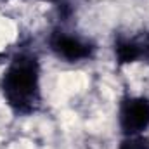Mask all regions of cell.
Returning a JSON list of instances; mask_svg holds the SVG:
<instances>
[{
  "label": "cell",
  "instance_id": "6da1fadb",
  "mask_svg": "<svg viewBox=\"0 0 149 149\" xmlns=\"http://www.w3.org/2000/svg\"><path fill=\"white\" fill-rule=\"evenodd\" d=\"M0 92L16 116H31L40 111L43 97L42 66L37 54L21 50L10 57L0 76Z\"/></svg>",
  "mask_w": 149,
  "mask_h": 149
},
{
  "label": "cell",
  "instance_id": "7a4b0ae2",
  "mask_svg": "<svg viewBox=\"0 0 149 149\" xmlns=\"http://www.w3.org/2000/svg\"><path fill=\"white\" fill-rule=\"evenodd\" d=\"M49 50L63 63L78 64L94 59L97 45L90 38L80 37L73 31H68L61 26H56L47 37Z\"/></svg>",
  "mask_w": 149,
  "mask_h": 149
},
{
  "label": "cell",
  "instance_id": "3957f363",
  "mask_svg": "<svg viewBox=\"0 0 149 149\" xmlns=\"http://www.w3.org/2000/svg\"><path fill=\"white\" fill-rule=\"evenodd\" d=\"M118 127L123 137L144 134L149 128V97L123 95L118 104Z\"/></svg>",
  "mask_w": 149,
  "mask_h": 149
},
{
  "label": "cell",
  "instance_id": "277c9868",
  "mask_svg": "<svg viewBox=\"0 0 149 149\" xmlns=\"http://www.w3.org/2000/svg\"><path fill=\"white\" fill-rule=\"evenodd\" d=\"M116 66H128L135 63H149V31L134 37L116 35L113 42Z\"/></svg>",
  "mask_w": 149,
  "mask_h": 149
},
{
  "label": "cell",
  "instance_id": "5b68a950",
  "mask_svg": "<svg viewBox=\"0 0 149 149\" xmlns=\"http://www.w3.org/2000/svg\"><path fill=\"white\" fill-rule=\"evenodd\" d=\"M118 149H149V137L144 134L123 137Z\"/></svg>",
  "mask_w": 149,
  "mask_h": 149
},
{
  "label": "cell",
  "instance_id": "8992f818",
  "mask_svg": "<svg viewBox=\"0 0 149 149\" xmlns=\"http://www.w3.org/2000/svg\"><path fill=\"white\" fill-rule=\"evenodd\" d=\"M38 2H47V3H56V5H61V3H64L66 0H38Z\"/></svg>",
  "mask_w": 149,
  "mask_h": 149
}]
</instances>
